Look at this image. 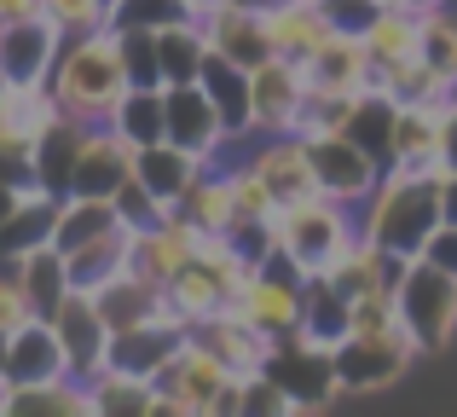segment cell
Masks as SVG:
<instances>
[{
  "instance_id": "6da1fadb",
  "label": "cell",
  "mask_w": 457,
  "mask_h": 417,
  "mask_svg": "<svg viewBox=\"0 0 457 417\" xmlns=\"http://www.w3.org/2000/svg\"><path fill=\"white\" fill-rule=\"evenodd\" d=\"M58 111L70 122H111V111L122 104L128 93V64H122V35L104 23V29H87V35H64L58 46V64L46 76Z\"/></svg>"
},
{
  "instance_id": "7a4b0ae2",
  "label": "cell",
  "mask_w": 457,
  "mask_h": 417,
  "mask_svg": "<svg viewBox=\"0 0 457 417\" xmlns=\"http://www.w3.org/2000/svg\"><path fill=\"white\" fill-rule=\"evenodd\" d=\"M440 226V169H411V163H388L382 186L359 209V232L377 238L388 255H423L428 232Z\"/></svg>"
},
{
  "instance_id": "3957f363",
  "label": "cell",
  "mask_w": 457,
  "mask_h": 417,
  "mask_svg": "<svg viewBox=\"0 0 457 417\" xmlns=\"http://www.w3.org/2000/svg\"><path fill=\"white\" fill-rule=\"evenodd\" d=\"M267 226H272V255H284L302 279H312L359 238V209L312 192V197H295V204H278L267 214Z\"/></svg>"
},
{
  "instance_id": "277c9868",
  "label": "cell",
  "mask_w": 457,
  "mask_h": 417,
  "mask_svg": "<svg viewBox=\"0 0 457 417\" xmlns=\"http://www.w3.org/2000/svg\"><path fill=\"white\" fill-rule=\"evenodd\" d=\"M237 395L244 377L226 371L197 337H186L174 365L156 377V417H237Z\"/></svg>"
},
{
  "instance_id": "5b68a950",
  "label": "cell",
  "mask_w": 457,
  "mask_h": 417,
  "mask_svg": "<svg viewBox=\"0 0 457 417\" xmlns=\"http://www.w3.org/2000/svg\"><path fill=\"white\" fill-rule=\"evenodd\" d=\"M394 296H400V313L417 330L423 354H446L457 337V272L435 267L423 255H405L400 272H394Z\"/></svg>"
},
{
  "instance_id": "8992f818",
  "label": "cell",
  "mask_w": 457,
  "mask_h": 417,
  "mask_svg": "<svg viewBox=\"0 0 457 417\" xmlns=\"http://www.w3.org/2000/svg\"><path fill=\"white\" fill-rule=\"evenodd\" d=\"M58 116L53 88L0 81V180H35V146Z\"/></svg>"
},
{
  "instance_id": "52a82bcc",
  "label": "cell",
  "mask_w": 457,
  "mask_h": 417,
  "mask_svg": "<svg viewBox=\"0 0 457 417\" xmlns=\"http://www.w3.org/2000/svg\"><path fill=\"white\" fill-rule=\"evenodd\" d=\"M312 104L307 70L284 53H267L249 70V134H295Z\"/></svg>"
},
{
  "instance_id": "ba28073f",
  "label": "cell",
  "mask_w": 457,
  "mask_h": 417,
  "mask_svg": "<svg viewBox=\"0 0 457 417\" xmlns=\"http://www.w3.org/2000/svg\"><path fill=\"white\" fill-rule=\"evenodd\" d=\"M307 151H312V180H319V192L336 197V204H347V209H365V197L382 186V169H388V163L370 146H359L347 128L342 134L307 139Z\"/></svg>"
},
{
  "instance_id": "9c48e42d",
  "label": "cell",
  "mask_w": 457,
  "mask_h": 417,
  "mask_svg": "<svg viewBox=\"0 0 457 417\" xmlns=\"http://www.w3.org/2000/svg\"><path fill=\"white\" fill-rule=\"evenodd\" d=\"M162 139H174L179 151H191V157L203 163H220L226 151L237 146V134L226 128V116L214 111V99L197 88V81H179V88H162Z\"/></svg>"
},
{
  "instance_id": "30bf717a",
  "label": "cell",
  "mask_w": 457,
  "mask_h": 417,
  "mask_svg": "<svg viewBox=\"0 0 457 417\" xmlns=\"http://www.w3.org/2000/svg\"><path fill=\"white\" fill-rule=\"evenodd\" d=\"M336 388L342 395H388V388H400L405 383V371H411L423 354H411V348H400L394 337H347V342H336Z\"/></svg>"
},
{
  "instance_id": "8fae6325",
  "label": "cell",
  "mask_w": 457,
  "mask_h": 417,
  "mask_svg": "<svg viewBox=\"0 0 457 417\" xmlns=\"http://www.w3.org/2000/svg\"><path fill=\"white\" fill-rule=\"evenodd\" d=\"M267 377L302 406V417L307 412H330L336 400H342V388H336V360L324 348H312V342H302L295 330L278 337V348H272V360H267Z\"/></svg>"
},
{
  "instance_id": "7c38bea8",
  "label": "cell",
  "mask_w": 457,
  "mask_h": 417,
  "mask_svg": "<svg viewBox=\"0 0 457 417\" xmlns=\"http://www.w3.org/2000/svg\"><path fill=\"white\" fill-rule=\"evenodd\" d=\"M232 151L267 180L272 204H295V197L319 192V180H312V151H307L302 134H249V139H237Z\"/></svg>"
},
{
  "instance_id": "4fadbf2b",
  "label": "cell",
  "mask_w": 457,
  "mask_h": 417,
  "mask_svg": "<svg viewBox=\"0 0 457 417\" xmlns=\"http://www.w3.org/2000/svg\"><path fill=\"white\" fill-rule=\"evenodd\" d=\"M191 23L203 29V41H209L214 53H226L244 70H255L261 58L272 53L267 18H261V6H249V0H191Z\"/></svg>"
},
{
  "instance_id": "5bb4252c",
  "label": "cell",
  "mask_w": 457,
  "mask_h": 417,
  "mask_svg": "<svg viewBox=\"0 0 457 417\" xmlns=\"http://www.w3.org/2000/svg\"><path fill=\"white\" fill-rule=\"evenodd\" d=\"M232 307L249 319V325H261L267 337H290V330L302 325V307H307V279L284 255H272Z\"/></svg>"
},
{
  "instance_id": "9a60e30c",
  "label": "cell",
  "mask_w": 457,
  "mask_h": 417,
  "mask_svg": "<svg viewBox=\"0 0 457 417\" xmlns=\"http://www.w3.org/2000/svg\"><path fill=\"white\" fill-rule=\"evenodd\" d=\"M302 70H307L312 99H365V93L377 88V64H370V46H365V35H353V29H336Z\"/></svg>"
},
{
  "instance_id": "2e32d148",
  "label": "cell",
  "mask_w": 457,
  "mask_h": 417,
  "mask_svg": "<svg viewBox=\"0 0 457 417\" xmlns=\"http://www.w3.org/2000/svg\"><path fill=\"white\" fill-rule=\"evenodd\" d=\"M53 330H58V342H64L70 377H81V383H87L93 371H104V365H111V325H104L93 290H76V284H70V296L53 307Z\"/></svg>"
},
{
  "instance_id": "e0dca14e",
  "label": "cell",
  "mask_w": 457,
  "mask_h": 417,
  "mask_svg": "<svg viewBox=\"0 0 457 417\" xmlns=\"http://www.w3.org/2000/svg\"><path fill=\"white\" fill-rule=\"evenodd\" d=\"M388 163H411V169H440L446 174V99L394 104Z\"/></svg>"
},
{
  "instance_id": "ac0fdd59",
  "label": "cell",
  "mask_w": 457,
  "mask_h": 417,
  "mask_svg": "<svg viewBox=\"0 0 457 417\" xmlns=\"http://www.w3.org/2000/svg\"><path fill=\"white\" fill-rule=\"evenodd\" d=\"M134 151L111 122H87L81 128V151H76V174H70V192L87 197H116V186L134 174Z\"/></svg>"
},
{
  "instance_id": "d6986e66",
  "label": "cell",
  "mask_w": 457,
  "mask_h": 417,
  "mask_svg": "<svg viewBox=\"0 0 457 417\" xmlns=\"http://www.w3.org/2000/svg\"><path fill=\"white\" fill-rule=\"evenodd\" d=\"M191 337L203 342V348L214 354V360L226 365V371H237V377H255V371H267V360H272V348H278V337H267L261 325H249L237 307H220L214 319H203Z\"/></svg>"
},
{
  "instance_id": "ffe728a7",
  "label": "cell",
  "mask_w": 457,
  "mask_h": 417,
  "mask_svg": "<svg viewBox=\"0 0 457 417\" xmlns=\"http://www.w3.org/2000/svg\"><path fill=\"white\" fill-rule=\"evenodd\" d=\"M58 46H64V35L46 18L6 23V29H0V76L23 81V88H46V76H53V64H58Z\"/></svg>"
},
{
  "instance_id": "44dd1931",
  "label": "cell",
  "mask_w": 457,
  "mask_h": 417,
  "mask_svg": "<svg viewBox=\"0 0 457 417\" xmlns=\"http://www.w3.org/2000/svg\"><path fill=\"white\" fill-rule=\"evenodd\" d=\"M197 244H203V232L174 209V214H162L156 226H145V232H134V272L162 290L186 261H197Z\"/></svg>"
},
{
  "instance_id": "7402d4cb",
  "label": "cell",
  "mask_w": 457,
  "mask_h": 417,
  "mask_svg": "<svg viewBox=\"0 0 457 417\" xmlns=\"http://www.w3.org/2000/svg\"><path fill=\"white\" fill-rule=\"evenodd\" d=\"M0 371L12 383H46V377H70L64 342H58L53 319H23L6 342H0Z\"/></svg>"
},
{
  "instance_id": "603a6c76",
  "label": "cell",
  "mask_w": 457,
  "mask_h": 417,
  "mask_svg": "<svg viewBox=\"0 0 457 417\" xmlns=\"http://www.w3.org/2000/svg\"><path fill=\"white\" fill-rule=\"evenodd\" d=\"M186 337H191V330L168 325V319H145V325L116 330V337H111V365H116V371H134V377H151V383H156V377L174 365V354L186 348Z\"/></svg>"
},
{
  "instance_id": "cb8c5ba5",
  "label": "cell",
  "mask_w": 457,
  "mask_h": 417,
  "mask_svg": "<svg viewBox=\"0 0 457 417\" xmlns=\"http://www.w3.org/2000/svg\"><path fill=\"white\" fill-rule=\"evenodd\" d=\"M261 18H267V41H272V53L295 58V64H307V58L336 35V23L324 18L319 0H278V6H261Z\"/></svg>"
},
{
  "instance_id": "d4e9b609",
  "label": "cell",
  "mask_w": 457,
  "mask_h": 417,
  "mask_svg": "<svg viewBox=\"0 0 457 417\" xmlns=\"http://www.w3.org/2000/svg\"><path fill=\"white\" fill-rule=\"evenodd\" d=\"M209 169L203 157H191V151H179L174 139H156V146H139L134 151V180L145 186L151 197H162L168 209H179V197L191 192V180Z\"/></svg>"
},
{
  "instance_id": "484cf974",
  "label": "cell",
  "mask_w": 457,
  "mask_h": 417,
  "mask_svg": "<svg viewBox=\"0 0 457 417\" xmlns=\"http://www.w3.org/2000/svg\"><path fill=\"white\" fill-rule=\"evenodd\" d=\"M0 417H99L93 388L81 377H46V383H12Z\"/></svg>"
},
{
  "instance_id": "4316f807",
  "label": "cell",
  "mask_w": 457,
  "mask_h": 417,
  "mask_svg": "<svg viewBox=\"0 0 457 417\" xmlns=\"http://www.w3.org/2000/svg\"><path fill=\"white\" fill-rule=\"evenodd\" d=\"M394 272H400V255H388V249H382L377 238L359 232L353 244H347V249H342V255H336L324 272H312V279H330L342 296H365V290H388Z\"/></svg>"
},
{
  "instance_id": "83f0119b",
  "label": "cell",
  "mask_w": 457,
  "mask_h": 417,
  "mask_svg": "<svg viewBox=\"0 0 457 417\" xmlns=\"http://www.w3.org/2000/svg\"><path fill=\"white\" fill-rule=\"evenodd\" d=\"M64 261H70V284H76V290H104L111 279H122V272L134 267V232L116 221L111 232L87 238V244L70 249Z\"/></svg>"
},
{
  "instance_id": "f1b7e54d",
  "label": "cell",
  "mask_w": 457,
  "mask_h": 417,
  "mask_svg": "<svg viewBox=\"0 0 457 417\" xmlns=\"http://www.w3.org/2000/svg\"><path fill=\"white\" fill-rule=\"evenodd\" d=\"M197 88L214 99V111L226 116V128H232L237 139H249V70L209 46V58H203V70H197Z\"/></svg>"
},
{
  "instance_id": "f546056e",
  "label": "cell",
  "mask_w": 457,
  "mask_h": 417,
  "mask_svg": "<svg viewBox=\"0 0 457 417\" xmlns=\"http://www.w3.org/2000/svg\"><path fill=\"white\" fill-rule=\"evenodd\" d=\"M179 214H186L197 232H232V226H237V204H232L226 163H209V169L191 180V192L179 197Z\"/></svg>"
},
{
  "instance_id": "4dcf8cb0",
  "label": "cell",
  "mask_w": 457,
  "mask_h": 417,
  "mask_svg": "<svg viewBox=\"0 0 457 417\" xmlns=\"http://www.w3.org/2000/svg\"><path fill=\"white\" fill-rule=\"evenodd\" d=\"M93 302H99L104 325H111V337H116V330H134V325H145V319H156V307H162V290L128 267L122 279H111L104 290H93Z\"/></svg>"
},
{
  "instance_id": "1f68e13d",
  "label": "cell",
  "mask_w": 457,
  "mask_h": 417,
  "mask_svg": "<svg viewBox=\"0 0 457 417\" xmlns=\"http://www.w3.org/2000/svg\"><path fill=\"white\" fill-rule=\"evenodd\" d=\"M87 388H93V412L99 417H156V383L151 377L104 365V371L87 377Z\"/></svg>"
},
{
  "instance_id": "d6a6232c",
  "label": "cell",
  "mask_w": 457,
  "mask_h": 417,
  "mask_svg": "<svg viewBox=\"0 0 457 417\" xmlns=\"http://www.w3.org/2000/svg\"><path fill=\"white\" fill-rule=\"evenodd\" d=\"M417 29H423V12L382 0V6H377V18L365 23L370 64H405V58H417Z\"/></svg>"
},
{
  "instance_id": "836d02e7",
  "label": "cell",
  "mask_w": 457,
  "mask_h": 417,
  "mask_svg": "<svg viewBox=\"0 0 457 417\" xmlns=\"http://www.w3.org/2000/svg\"><path fill=\"white\" fill-rule=\"evenodd\" d=\"M203 58H209V41L191 18L156 29V64H162V88H179V81H197Z\"/></svg>"
},
{
  "instance_id": "e575fe53",
  "label": "cell",
  "mask_w": 457,
  "mask_h": 417,
  "mask_svg": "<svg viewBox=\"0 0 457 417\" xmlns=\"http://www.w3.org/2000/svg\"><path fill=\"white\" fill-rule=\"evenodd\" d=\"M76 151H81V122L58 116V122L41 134V146H35V180H41L53 197H64V192H70V174H76Z\"/></svg>"
},
{
  "instance_id": "d590c367",
  "label": "cell",
  "mask_w": 457,
  "mask_h": 417,
  "mask_svg": "<svg viewBox=\"0 0 457 417\" xmlns=\"http://www.w3.org/2000/svg\"><path fill=\"white\" fill-rule=\"evenodd\" d=\"M23 290H29V307L41 319H53V307L70 296V261L58 255L53 244L23 249Z\"/></svg>"
},
{
  "instance_id": "8d00e7d4",
  "label": "cell",
  "mask_w": 457,
  "mask_h": 417,
  "mask_svg": "<svg viewBox=\"0 0 457 417\" xmlns=\"http://www.w3.org/2000/svg\"><path fill=\"white\" fill-rule=\"evenodd\" d=\"M111 128L128 139V146H156V139H162V128H168L162 88H128L122 104L111 111Z\"/></svg>"
},
{
  "instance_id": "74e56055",
  "label": "cell",
  "mask_w": 457,
  "mask_h": 417,
  "mask_svg": "<svg viewBox=\"0 0 457 417\" xmlns=\"http://www.w3.org/2000/svg\"><path fill=\"white\" fill-rule=\"evenodd\" d=\"M417 53L440 70V76L457 88V12L452 6H435L423 12V29H417Z\"/></svg>"
},
{
  "instance_id": "f35d334b",
  "label": "cell",
  "mask_w": 457,
  "mask_h": 417,
  "mask_svg": "<svg viewBox=\"0 0 457 417\" xmlns=\"http://www.w3.org/2000/svg\"><path fill=\"white\" fill-rule=\"evenodd\" d=\"M191 18V0H116L111 29H168V23Z\"/></svg>"
},
{
  "instance_id": "ab89813d",
  "label": "cell",
  "mask_w": 457,
  "mask_h": 417,
  "mask_svg": "<svg viewBox=\"0 0 457 417\" xmlns=\"http://www.w3.org/2000/svg\"><path fill=\"white\" fill-rule=\"evenodd\" d=\"M111 6L116 0H41V18L53 23L58 35H87V29H104V23H111Z\"/></svg>"
},
{
  "instance_id": "60d3db41",
  "label": "cell",
  "mask_w": 457,
  "mask_h": 417,
  "mask_svg": "<svg viewBox=\"0 0 457 417\" xmlns=\"http://www.w3.org/2000/svg\"><path fill=\"white\" fill-rule=\"evenodd\" d=\"M116 35H122L128 88H162V64H156V29H116Z\"/></svg>"
},
{
  "instance_id": "b9f144b4",
  "label": "cell",
  "mask_w": 457,
  "mask_h": 417,
  "mask_svg": "<svg viewBox=\"0 0 457 417\" xmlns=\"http://www.w3.org/2000/svg\"><path fill=\"white\" fill-rule=\"evenodd\" d=\"M111 204H116V221H122L128 232H145V226H156L162 214H174V209L162 204V197H151L145 186L134 180V174H128V180L116 186V197H111Z\"/></svg>"
},
{
  "instance_id": "7bdbcfd3",
  "label": "cell",
  "mask_w": 457,
  "mask_h": 417,
  "mask_svg": "<svg viewBox=\"0 0 457 417\" xmlns=\"http://www.w3.org/2000/svg\"><path fill=\"white\" fill-rule=\"evenodd\" d=\"M423 261H435V267L457 272V226H452V221H440L435 232H428V244H423Z\"/></svg>"
},
{
  "instance_id": "ee69618b",
  "label": "cell",
  "mask_w": 457,
  "mask_h": 417,
  "mask_svg": "<svg viewBox=\"0 0 457 417\" xmlns=\"http://www.w3.org/2000/svg\"><path fill=\"white\" fill-rule=\"evenodd\" d=\"M41 192H46L41 180H0V226H6L12 214L29 204V197H41Z\"/></svg>"
},
{
  "instance_id": "f6af8a7d",
  "label": "cell",
  "mask_w": 457,
  "mask_h": 417,
  "mask_svg": "<svg viewBox=\"0 0 457 417\" xmlns=\"http://www.w3.org/2000/svg\"><path fill=\"white\" fill-rule=\"evenodd\" d=\"M440 221H452V226H457V169L440 174Z\"/></svg>"
},
{
  "instance_id": "bcb514c9",
  "label": "cell",
  "mask_w": 457,
  "mask_h": 417,
  "mask_svg": "<svg viewBox=\"0 0 457 417\" xmlns=\"http://www.w3.org/2000/svg\"><path fill=\"white\" fill-rule=\"evenodd\" d=\"M23 18H41V0H0V23H23Z\"/></svg>"
},
{
  "instance_id": "7dc6e473",
  "label": "cell",
  "mask_w": 457,
  "mask_h": 417,
  "mask_svg": "<svg viewBox=\"0 0 457 417\" xmlns=\"http://www.w3.org/2000/svg\"><path fill=\"white\" fill-rule=\"evenodd\" d=\"M446 169H457V93L446 99Z\"/></svg>"
},
{
  "instance_id": "c3c4849f",
  "label": "cell",
  "mask_w": 457,
  "mask_h": 417,
  "mask_svg": "<svg viewBox=\"0 0 457 417\" xmlns=\"http://www.w3.org/2000/svg\"><path fill=\"white\" fill-rule=\"evenodd\" d=\"M394 6H411V12H435V6H452V0H394Z\"/></svg>"
},
{
  "instance_id": "681fc988",
  "label": "cell",
  "mask_w": 457,
  "mask_h": 417,
  "mask_svg": "<svg viewBox=\"0 0 457 417\" xmlns=\"http://www.w3.org/2000/svg\"><path fill=\"white\" fill-rule=\"evenodd\" d=\"M249 6H278V0H249Z\"/></svg>"
},
{
  "instance_id": "f907efd6",
  "label": "cell",
  "mask_w": 457,
  "mask_h": 417,
  "mask_svg": "<svg viewBox=\"0 0 457 417\" xmlns=\"http://www.w3.org/2000/svg\"><path fill=\"white\" fill-rule=\"evenodd\" d=\"M0 29H6V23H0Z\"/></svg>"
},
{
  "instance_id": "816d5d0a",
  "label": "cell",
  "mask_w": 457,
  "mask_h": 417,
  "mask_svg": "<svg viewBox=\"0 0 457 417\" xmlns=\"http://www.w3.org/2000/svg\"><path fill=\"white\" fill-rule=\"evenodd\" d=\"M377 6H382V0H377Z\"/></svg>"
}]
</instances>
